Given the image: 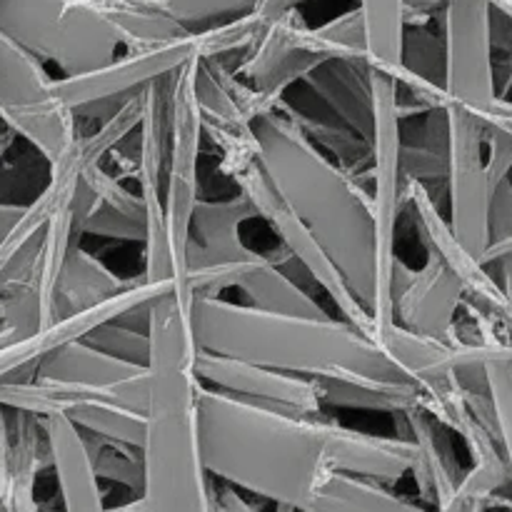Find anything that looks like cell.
Masks as SVG:
<instances>
[{
	"instance_id": "cell-34",
	"label": "cell",
	"mask_w": 512,
	"mask_h": 512,
	"mask_svg": "<svg viewBox=\"0 0 512 512\" xmlns=\"http://www.w3.org/2000/svg\"><path fill=\"white\" fill-rule=\"evenodd\" d=\"M488 390L493 398L495 418H498L500 443L508 460L510 488H512V360H493L488 363Z\"/></svg>"
},
{
	"instance_id": "cell-2",
	"label": "cell",
	"mask_w": 512,
	"mask_h": 512,
	"mask_svg": "<svg viewBox=\"0 0 512 512\" xmlns=\"http://www.w3.org/2000/svg\"><path fill=\"white\" fill-rule=\"evenodd\" d=\"M195 350L245 360L305 380L363 378L413 383L370 335L343 318H295L228 298H193Z\"/></svg>"
},
{
	"instance_id": "cell-14",
	"label": "cell",
	"mask_w": 512,
	"mask_h": 512,
	"mask_svg": "<svg viewBox=\"0 0 512 512\" xmlns=\"http://www.w3.org/2000/svg\"><path fill=\"white\" fill-rule=\"evenodd\" d=\"M85 168L88 163H85L78 135V140L63 153V158L48 165V180H45L43 190L28 203L18 228L0 243V298L33 273L48 223L53 220L55 210L75 193V185Z\"/></svg>"
},
{
	"instance_id": "cell-10",
	"label": "cell",
	"mask_w": 512,
	"mask_h": 512,
	"mask_svg": "<svg viewBox=\"0 0 512 512\" xmlns=\"http://www.w3.org/2000/svg\"><path fill=\"white\" fill-rule=\"evenodd\" d=\"M448 110V223L455 240L483 263L490 245V200L493 183L485 163V135L478 115L463 105Z\"/></svg>"
},
{
	"instance_id": "cell-7",
	"label": "cell",
	"mask_w": 512,
	"mask_h": 512,
	"mask_svg": "<svg viewBox=\"0 0 512 512\" xmlns=\"http://www.w3.org/2000/svg\"><path fill=\"white\" fill-rule=\"evenodd\" d=\"M200 58L198 35L188 33L150 48L123 50L115 60L98 70L70 78H55V95L75 115L105 123L123 105L143 95L158 80Z\"/></svg>"
},
{
	"instance_id": "cell-31",
	"label": "cell",
	"mask_w": 512,
	"mask_h": 512,
	"mask_svg": "<svg viewBox=\"0 0 512 512\" xmlns=\"http://www.w3.org/2000/svg\"><path fill=\"white\" fill-rule=\"evenodd\" d=\"M88 443L90 463H93L98 480L105 483L123 485V488L133 490L135 495L143 493L145 483V468H143V453L138 450L120 448V445L103 443V440H93L85 435Z\"/></svg>"
},
{
	"instance_id": "cell-8",
	"label": "cell",
	"mask_w": 512,
	"mask_h": 512,
	"mask_svg": "<svg viewBox=\"0 0 512 512\" xmlns=\"http://www.w3.org/2000/svg\"><path fill=\"white\" fill-rule=\"evenodd\" d=\"M233 180L235 185H238V193H243L245 198L250 200L258 220H263V223L273 230L275 238L280 240V248L288 250V255L298 263V268L303 270L305 278L313 280V283L333 300L340 318H343L345 323L355 325L358 330H363L365 335H370V338L375 340L373 320H370L368 308L360 303V298L353 293V288L348 285L345 275L340 273V268L333 263V258L325 253L323 245L315 240V235L310 233V230L300 223L298 215L280 200V195L275 193V188L270 185L265 170L260 168V160H255V163L238 170V173L233 175Z\"/></svg>"
},
{
	"instance_id": "cell-4",
	"label": "cell",
	"mask_w": 512,
	"mask_h": 512,
	"mask_svg": "<svg viewBox=\"0 0 512 512\" xmlns=\"http://www.w3.org/2000/svg\"><path fill=\"white\" fill-rule=\"evenodd\" d=\"M373 90V133H370V165L355 183L363 188L373 218V318L375 343L395 325L393 283L398 268V220L405 208L403 178V118H400L398 83L393 75L370 68ZM353 178V175H350Z\"/></svg>"
},
{
	"instance_id": "cell-13",
	"label": "cell",
	"mask_w": 512,
	"mask_h": 512,
	"mask_svg": "<svg viewBox=\"0 0 512 512\" xmlns=\"http://www.w3.org/2000/svg\"><path fill=\"white\" fill-rule=\"evenodd\" d=\"M193 368L200 385L218 393L233 395V398L248 400L263 408L305 415V418L325 413L315 380L295 378V375L260 368L245 360L220 358V355L200 353V350H195Z\"/></svg>"
},
{
	"instance_id": "cell-22",
	"label": "cell",
	"mask_w": 512,
	"mask_h": 512,
	"mask_svg": "<svg viewBox=\"0 0 512 512\" xmlns=\"http://www.w3.org/2000/svg\"><path fill=\"white\" fill-rule=\"evenodd\" d=\"M85 178L90 180V185L98 193V205L80 225V238L83 235H98V238L145 243L148 208H145L143 195L130 190L105 165L85 168Z\"/></svg>"
},
{
	"instance_id": "cell-28",
	"label": "cell",
	"mask_w": 512,
	"mask_h": 512,
	"mask_svg": "<svg viewBox=\"0 0 512 512\" xmlns=\"http://www.w3.org/2000/svg\"><path fill=\"white\" fill-rule=\"evenodd\" d=\"M75 428L93 440L120 445V448L138 450L143 453L145 433H148V420L143 413L123 408L110 398H93L88 403H80L70 415H65Z\"/></svg>"
},
{
	"instance_id": "cell-24",
	"label": "cell",
	"mask_w": 512,
	"mask_h": 512,
	"mask_svg": "<svg viewBox=\"0 0 512 512\" xmlns=\"http://www.w3.org/2000/svg\"><path fill=\"white\" fill-rule=\"evenodd\" d=\"M323 410H360V413L398 415L420 405V388L415 383H375L363 378L315 380Z\"/></svg>"
},
{
	"instance_id": "cell-38",
	"label": "cell",
	"mask_w": 512,
	"mask_h": 512,
	"mask_svg": "<svg viewBox=\"0 0 512 512\" xmlns=\"http://www.w3.org/2000/svg\"><path fill=\"white\" fill-rule=\"evenodd\" d=\"M450 0H405V10H408V25H423L428 15L435 10H445Z\"/></svg>"
},
{
	"instance_id": "cell-9",
	"label": "cell",
	"mask_w": 512,
	"mask_h": 512,
	"mask_svg": "<svg viewBox=\"0 0 512 512\" xmlns=\"http://www.w3.org/2000/svg\"><path fill=\"white\" fill-rule=\"evenodd\" d=\"M445 103L480 120L500 100L493 45V0H450L443 10Z\"/></svg>"
},
{
	"instance_id": "cell-44",
	"label": "cell",
	"mask_w": 512,
	"mask_h": 512,
	"mask_svg": "<svg viewBox=\"0 0 512 512\" xmlns=\"http://www.w3.org/2000/svg\"><path fill=\"white\" fill-rule=\"evenodd\" d=\"M508 55H510V63H512V28H510V45H508Z\"/></svg>"
},
{
	"instance_id": "cell-40",
	"label": "cell",
	"mask_w": 512,
	"mask_h": 512,
	"mask_svg": "<svg viewBox=\"0 0 512 512\" xmlns=\"http://www.w3.org/2000/svg\"><path fill=\"white\" fill-rule=\"evenodd\" d=\"M105 512H148V508H145L143 495H135V498L128 500V503L115 505V508H108Z\"/></svg>"
},
{
	"instance_id": "cell-11",
	"label": "cell",
	"mask_w": 512,
	"mask_h": 512,
	"mask_svg": "<svg viewBox=\"0 0 512 512\" xmlns=\"http://www.w3.org/2000/svg\"><path fill=\"white\" fill-rule=\"evenodd\" d=\"M328 60H335V53L320 40L318 30L298 10H290L265 25L233 73L260 98L280 105L295 85L305 83Z\"/></svg>"
},
{
	"instance_id": "cell-33",
	"label": "cell",
	"mask_w": 512,
	"mask_h": 512,
	"mask_svg": "<svg viewBox=\"0 0 512 512\" xmlns=\"http://www.w3.org/2000/svg\"><path fill=\"white\" fill-rule=\"evenodd\" d=\"M315 30H318L320 40L333 50L335 58L368 60V35H365L363 13L358 8L328 20Z\"/></svg>"
},
{
	"instance_id": "cell-29",
	"label": "cell",
	"mask_w": 512,
	"mask_h": 512,
	"mask_svg": "<svg viewBox=\"0 0 512 512\" xmlns=\"http://www.w3.org/2000/svg\"><path fill=\"white\" fill-rule=\"evenodd\" d=\"M100 8L120 35L125 50L150 48L188 35V30L145 0H100Z\"/></svg>"
},
{
	"instance_id": "cell-21",
	"label": "cell",
	"mask_w": 512,
	"mask_h": 512,
	"mask_svg": "<svg viewBox=\"0 0 512 512\" xmlns=\"http://www.w3.org/2000/svg\"><path fill=\"white\" fill-rule=\"evenodd\" d=\"M145 370L148 368L123 363V360L98 350L95 345L78 340V343H68L45 355L40 360L38 370H35V380L73 385V388L85 390H100V393H110L115 400V390L123 383H128V380L143 375Z\"/></svg>"
},
{
	"instance_id": "cell-15",
	"label": "cell",
	"mask_w": 512,
	"mask_h": 512,
	"mask_svg": "<svg viewBox=\"0 0 512 512\" xmlns=\"http://www.w3.org/2000/svg\"><path fill=\"white\" fill-rule=\"evenodd\" d=\"M395 418V438L405 440L410 448V475L418 488L420 505L440 510L458 495L465 473L455 448V435L440 425L420 405L400 410Z\"/></svg>"
},
{
	"instance_id": "cell-30",
	"label": "cell",
	"mask_w": 512,
	"mask_h": 512,
	"mask_svg": "<svg viewBox=\"0 0 512 512\" xmlns=\"http://www.w3.org/2000/svg\"><path fill=\"white\" fill-rule=\"evenodd\" d=\"M145 3L163 10L188 33H203L215 25L250 15L258 0H145Z\"/></svg>"
},
{
	"instance_id": "cell-12",
	"label": "cell",
	"mask_w": 512,
	"mask_h": 512,
	"mask_svg": "<svg viewBox=\"0 0 512 512\" xmlns=\"http://www.w3.org/2000/svg\"><path fill=\"white\" fill-rule=\"evenodd\" d=\"M395 323L423 338L453 343L458 313L465 308V290L458 275L435 253L425 250V265L408 268L398 260L393 283Z\"/></svg>"
},
{
	"instance_id": "cell-23",
	"label": "cell",
	"mask_w": 512,
	"mask_h": 512,
	"mask_svg": "<svg viewBox=\"0 0 512 512\" xmlns=\"http://www.w3.org/2000/svg\"><path fill=\"white\" fill-rule=\"evenodd\" d=\"M285 253V250H283ZM235 290L245 295V305L255 310L295 318H330L328 310L290 275L285 258L275 260L260 250L240 273Z\"/></svg>"
},
{
	"instance_id": "cell-16",
	"label": "cell",
	"mask_w": 512,
	"mask_h": 512,
	"mask_svg": "<svg viewBox=\"0 0 512 512\" xmlns=\"http://www.w3.org/2000/svg\"><path fill=\"white\" fill-rule=\"evenodd\" d=\"M45 465L53 468L45 420L23 410H8V433L0 458V500L5 512H43L35 500V480Z\"/></svg>"
},
{
	"instance_id": "cell-18",
	"label": "cell",
	"mask_w": 512,
	"mask_h": 512,
	"mask_svg": "<svg viewBox=\"0 0 512 512\" xmlns=\"http://www.w3.org/2000/svg\"><path fill=\"white\" fill-rule=\"evenodd\" d=\"M328 463L333 473L390 485L410 475V448L400 438L370 435L328 418Z\"/></svg>"
},
{
	"instance_id": "cell-25",
	"label": "cell",
	"mask_w": 512,
	"mask_h": 512,
	"mask_svg": "<svg viewBox=\"0 0 512 512\" xmlns=\"http://www.w3.org/2000/svg\"><path fill=\"white\" fill-rule=\"evenodd\" d=\"M125 285L128 283H123L103 260L88 253L80 243L73 245L68 258H65L63 273H60V318H68V315L80 313V310H88L105 303L113 295H118Z\"/></svg>"
},
{
	"instance_id": "cell-3",
	"label": "cell",
	"mask_w": 512,
	"mask_h": 512,
	"mask_svg": "<svg viewBox=\"0 0 512 512\" xmlns=\"http://www.w3.org/2000/svg\"><path fill=\"white\" fill-rule=\"evenodd\" d=\"M255 138L260 168L275 193L323 245L370 313L373 218L363 188L278 110L255 120Z\"/></svg>"
},
{
	"instance_id": "cell-26",
	"label": "cell",
	"mask_w": 512,
	"mask_h": 512,
	"mask_svg": "<svg viewBox=\"0 0 512 512\" xmlns=\"http://www.w3.org/2000/svg\"><path fill=\"white\" fill-rule=\"evenodd\" d=\"M300 512H433L393 493L385 485L353 475L330 473L308 505Z\"/></svg>"
},
{
	"instance_id": "cell-37",
	"label": "cell",
	"mask_w": 512,
	"mask_h": 512,
	"mask_svg": "<svg viewBox=\"0 0 512 512\" xmlns=\"http://www.w3.org/2000/svg\"><path fill=\"white\" fill-rule=\"evenodd\" d=\"M25 210H28V203H3L0 200V243L18 228Z\"/></svg>"
},
{
	"instance_id": "cell-17",
	"label": "cell",
	"mask_w": 512,
	"mask_h": 512,
	"mask_svg": "<svg viewBox=\"0 0 512 512\" xmlns=\"http://www.w3.org/2000/svg\"><path fill=\"white\" fill-rule=\"evenodd\" d=\"M255 208L243 193L233 198L208 200L200 198L190 225L188 270L198 265L235 263V260L253 258L258 250L243 240V225L255 220Z\"/></svg>"
},
{
	"instance_id": "cell-1",
	"label": "cell",
	"mask_w": 512,
	"mask_h": 512,
	"mask_svg": "<svg viewBox=\"0 0 512 512\" xmlns=\"http://www.w3.org/2000/svg\"><path fill=\"white\" fill-rule=\"evenodd\" d=\"M198 433L210 478L273 505L300 512L333 473L325 413L305 418L200 385Z\"/></svg>"
},
{
	"instance_id": "cell-35",
	"label": "cell",
	"mask_w": 512,
	"mask_h": 512,
	"mask_svg": "<svg viewBox=\"0 0 512 512\" xmlns=\"http://www.w3.org/2000/svg\"><path fill=\"white\" fill-rule=\"evenodd\" d=\"M498 498L495 495V490L490 488L488 483H485L483 478H478L475 473H465V480L463 485H460L458 495H455L453 500H450L445 508L435 510V512H488L490 510V503Z\"/></svg>"
},
{
	"instance_id": "cell-5",
	"label": "cell",
	"mask_w": 512,
	"mask_h": 512,
	"mask_svg": "<svg viewBox=\"0 0 512 512\" xmlns=\"http://www.w3.org/2000/svg\"><path fill=\"white\" fill-rule=\"evenodd\" d=\"M0 33L58 65L63 78L103 68L123 48L100 0H0Z\"/></svg>"
},
{
	"instance_id": "cell-32",
	"label": "cell",
	"mask_w": 512,
	"mask_h": 512,
	"mask_svg": "<svg viewBox=\"0 0 512 512\" xmlns=\"http://www.w3.org/2000/svg\"><path fill=\"white\" fill-rule=\"evenodd\" d=\"M85 343L95 345L98 350L123 360V363L140 365V368H148L150 363L148 328L138 330L133 328V325L125 323V320H113V323L100 325L98 330H93V333L85 338Z\"/></svg>"
},
{
	"instance_id": "cell-36",
	"label": "cell",
	"mask_w": 512,
	"mask_h": 512,
	"mask_svg": "<svg viewBox=\"0 0 512 512\" xmlns=\"http://www.w3.org/2000/svg\"><path fill=\"white\" fill-rule=\"evenodd\" d=\"M303 3H308V0H258L253 15L260 23L268 25L273 23V20H278L280 15L290 13V10H298V5Z\"/></svg>"
},
{
	"instance_id": "cell-43",
	"label": "cell",
	"mask_w": 512,
	"mask_h": 512,
	"mask_svg": "<svg viewBox=\"0 0 512 512\" xmlns=\"http://www.w3.org/2000/svg\"><path fill=\"white\" fill-rule=\"evenodd\" d=\"M493 5H495V8L503 10V13L512 20V0H493Z\"/></svg>"
},
{
	"instance_id": "cell-6",
	"label": "cell",
	"mask_w": 512,
	"mask_h": 512,
	"mask_svg": "<svg viewBox=\"0 0 512 512\" xmlns=\"http://www.w3.org/2000/svg\"><path fill=\"white\" fill-rule=\"evenodd\" d=\"M0 120L48 165L78 140V118L55 95L43 60L0 33Z\"/></svg>"
},
{
	"instance_id": "cell-20",
	"label": "cell",
	"mask_w": 512,
	"mask_h": 512,
	"mask_svg": "<svg viewBox=\"0 0 512 512\" xmlns=\"http://www.w3.org/2000/svg\"><path fill=\"white\" fill-rule=\"evenodd\" d=\"M308 90L343 125L370 140L373 133V90L368 60L335 58L320 65L308 80Z\"/></svg>"
},
{
	"instance_id": "cell-19",
	"label": "cell",
	"mask_w": 512,
	"mask_h": 512,
	"mask_svg": "<svg viewBox=\"0 0 512 512\" xmlns=\"http://www.w3.org/2000/svg\"><path fill=\"white\" fill-rule=\"evenodd\" d=\"M48 425L50 453H53V470L58 478L63 512H105L108 505L103 500L100 480L90 463L85 435L70 423L65 415H53L45 420Z\"/></svg>"
},
{
	"instance_id": "cell-41",
	"label": "cell",
	"mask_w": 512,
	"mask_h": 512,
	"mask_svg": "<svg viewBox=\"0 0 512 512\" xmlns=\"http://www.w3.org/2000/svg\"><path fill=\"white\" fill-rule=\"evenodd\" d=\"M15 138H18V135H15L13 130H10L8 125H5L3 120H0V160L5 158V153H8L10 145H13Z\"/></svg>"
},
{
	"instance_id": "cell-45",
	"label": "cell",
	"mask_w": 512,
	"mask_h": 512,
	"mask_svg": "<svg viewBox=\"0 0 512 512\" xmlns=\"http://www.w3.org/2000/svg\"><path fill=\"white\" fill-rule=\"evenodd\" d=\"M0 512H5V508H3V500H0Z\"/></svg>"
},
{
	"instance_id": "cell-27",
	"label": "cell",
	"mask_w": 512,
	"mask_h": 512,
	"mask_svg": "<svg viewBox=\"0 0 512 512\" xmlns=\"http://www.w3.org/2000/svg\"><path fill=\"white\" fill-rule=\"evenodd\" d=\"M365 35H368V65L398 78L403 65V40L408 30L405 0H360Z\"/></svg>"
},
{
	"instance_id": "cell-39",
	"label": "cell",
	"mask_w": 512,
	"mask_h": 512,
	"mask_svg": "<svg viewBox=\"0 0 512 512\" xmlns=\"http://www.w3.org/2000/svg\"><path fill=\"white\" fill-rule=\"evenodd\" d=\"M218 512H258L253 508V503L243 498V493L235 488L225 485L218 493Z\"/></svg>"
},
{
	"instance_id": "cell-42",
	"label": "cell",
	"mask_w": 512,
	"mask_h": 512,
	"mask_svg": "<svg viewBox=\"0 0 512 512\" xmlns=\"http://www.w3.org/2000/svg\"><path fill=\"white\" fill-rule=\"evenodd\" d=\"M5 433H8V410L0 405V458H3L5 448Z\"/></svg>"
}]
</instances>
